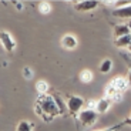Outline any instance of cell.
<instances>
[{"label":"cell","mask_w":131,"mask_h":131,"mask_svg":"<svg viewBox=\"0 0 131 131\" xmlns=\"http://www.w3.org/2000/svg\"><path fill=\"white\" fill-rule=\"evenodd\" d=\"M59 105L56 103V98L51 95H40L37 100V105H36V113L44 120H51L54 115L59 114Z\"/></svg>","instance_id":"obj_1"},{"label":"cell","mask_w":131,"mask_h":131,"mask_svg":"<svg viewBox=\"0 0 131 131\" xmlns=\"http://www.w3.org/2000/svg\"><path fill=\"white\" fill-rule=\"evenodd\" d=\"M83 105H84V101H83L81 97H75V95H73V97H70L69 100H67V108H69V111L71 113L75 118L79 117Z\"/></svg>","instance_id":"obj_2"},{"label":"cell","mask_w":131,"mask_h":131,"mask_svg":"<svg viewBox=\"0 0 131 131\" xmlns=\"http://www.w3.org/2000/svg\"><path fill=\"white\" fill-rule=\"evenodd\" d=\"M97 117H98L97 111H93V110H81L77 118H79L84 125H93L97 121Z\"/></svg>","instance_id":"obj_3"},{"label":"cell","mask_w":131,"mask_h":131,"mask_svg":"<svg viewBox=\"0 0 131 131\" xmlns=\"http://www.w3.org/2000/svg\"><path fill=\"white\" fill-rule=\"evenodd\" d=\"M105 97L108 98V100H111L113 103H118L123 100V93L118 91L115 87H113L111 84L107 85V89H105Z\"/></svg>","instance_id":"obj_4"},{"label":"cell","mask_w":131,"mask_h":131,"mask_svg":"<svg viewBox=\"0 0 131 131\" xmlns=\"http://www.w3.org/2000/svg\"><path fill=\"white\" fill-rule=\"evenodd\" d=\"M2 44L7 51H13L16 47V43L13 41V37L10 36L7 31H2Z\"/></svg>","instance_id":"obj_5"},{"label":"cell","mask_w":131,"mask_h":131,"mask_svg":"<svg viewBox=\"0 0 131 131\" xmlns=\"http://www.w3.org/2000/svg\"><path fill=\"white\" fill-rule=\"evenodd\" d=\"M110 84L113 85V87H115V89L118 90V91H125V90L130 87V83H128L127 79H124V77H115L114 80H113Z\"/></svg>","instance_id":"obj_6"},{"label":"cell","mask_w":131,"mask_h":131,"mask_svg":"<svg viewBox=\"0 0 131 131\" xmlns=\"http://www.w3.org/2000/svg\"><path fill=\"white\" fill-rule=\"evenodd\" d=\"M111 104H113L111 100H108L107 97H104V98H101V100L97 101V108H95V111H97L98 114H104V113H107L108 110H110Z\"/></svg>","instance_id":"obj_7"},{"label":"cell","mask_w":131,"mask_h":131,"mask_svg":"<svg viewBox=\"0 0 131 131\" xmlns=\"http://www.w3.org/2000/svg\"><path fill=\"white\" fill-rule=\"evenodd\" d=\"M61 44H63V47L67 49V50L75 49V47H77V39H75L74 36H71V34H67V36H64L61 39Z\"/></svg>","instance_id":"obj_8"},{"label":"cell","mask_w":131,"mask_h":131,"mask_svg":"<svg viewBox=\"0 0 131 131\" xmlns=\"http://www.w3.org/2000/svg\"><path fill=\"white\" fill-rule=\"evenodd\" d=\"M131 33L130 27L127 26V24H120V26L115 27L114 30V37L115 39H120V37H124V36H128Z\"/></svg>","instance_id":"obj_9"},{"label":"cell","mask_w":131,"mask_h":131,"mask_svg":"<svg viewBox=\"0 0 131 131\" xmlns=\"http://www.w3.org/2000/svg\"><path fill=\"white\" fill-rule=\"evenodd\" d=\"M114 16L120 17V19H131V4L127 7H120V9L114 10Z\"/></svg>","instance_id":"obj_10"},{"label":"cell","mask_w":131,"mask_h":131,"mask_svg":"<svg viewBox=\"0 0 131 131\" xmlns=\"http://www.w3.org/2000/svg\"><path fill=\"white\" fill-rule=\"evenodd\" d=\"M98 3L97 2H79V3L75 4V9L77 10H91L94 9V7H97Z\"/></svg>","instance_id":"obj_11"},{"label":"cell","mask_w":131,"mask_h":131,"mask_svg":"<svg viewBox=\"0 0 131 131\" xmlns=\"http://www.w3.org/2000/svg\"><path fill=\"white\" fill-rule=\"evenodd\" d=\"M131 44V34L124 37H120V39L115 40V46L117 47H128Z\"/></svg>","instance_id":"obj_12"},{"label":"cell","mask_w":131,"mask_h":131,"mask_svg":"<svg viewBox=\"0 0 131 131\" xmlns=\"http://www.w3.org/2000/svg\"><path fill=\"white\" fill-rule=\"evenodd\" d=\"M80 80H81L83 83H90L93 80V73L90 71V70H83V71L80 73Z\"/></svg>","instance_id":"obj_13"},{"label":"cell","mask_w":131,"mask_h":131,"mask_svg":"<svg viewBox=\"0 0 131 131\" xmlns=\"http://www.w3.org/2000/svg\"><path fill=\"white\" fill-rule=\"evenodd\" d=\"M36 89H37V91H39L41 95H44V94L47 93V90H49V84H47L46 81H43V80H40V81H37Z\"/></svg>","instance_id":"obj_14"},{"label":"cell","mask_w":131,"mask_h":131,"mask_svg":"<svg viewBox=\"0 0 131 131\" xmlns=\"http://www.w3.org/2000/svg\"><path fill=\"white\" fill-rule=\"evenodd\" d=\"M111 67H113L111 60H104V63L100 66V71H101V73H108Z\"/></svg>","instance_id":"obj_15"},{"label":"cell","mask_w":131,"mask_h":131,"mask_svg":"<svg viewBox=\"0 0 131 131\" xmlns=\"http://www.w3.org/2000/svg\"><path fill=\"white\" fill-rule=\"evenodd\" d=\"M33 125L27 121H21L19 125H17V131H31Z\"/></svg>","instance_id":"obj_16"},{"label":"cell","mask_w":131,"mask_h":131,"mask_svg":"<svg viewBox=\"0 0 131 131\" xmlns=\"http://www.w3.org/2000/svg\"><path fill=\"white\" fill-rule=\"evenodd\" d=\"M39 10H40V13L47 14V13H50V10H51V6H50L49 3H41V4H40V7H39Z\"/></svg>","instance_id":"obj_17"},{"label":"cell","mask_w":131,"mask_h":131,"mask_svg":"<svg viewBox=\"0 0 131 131\" xmlns=\"http://www.w3.org/2000/svg\"><path fill=\"white\" fill-rule=\"evenodd\" d=\"M95 108H97V101H94V100L87 101V110H93V111H95Z\"/></svg>","instance_id":"obj_18"},{"label":"cell","mask_w":131,"mask_h":131,"mask_svg":"<svg viewBox=\"0 0 131 131\" xmlns=\"http://www.w3.org/2000/svg\"><path fill=\"white\" fill-rule=\"evenodd\" d=\"M23 73H24V77H26V79H31V77H33V71L29 69V67H24Z\"/></svg>","instance_id":"obj_19"},{"label":"cell","mask_w":131,"mask_h":131,"mask_svg":"<svg viewBox=\"0 0 131 131\" xmlns=\"http://www.w3.org/2000/svg\"><path fill=\"white\" fill-rule=\"evenodd\" d=\"M127 80H128V83H130V85H131V70H130V74H128Z\"/></svg>","instance_id":"obj_20"},{"label":"cell","mask_w":131,"mask_h":131,"mask_svg":"<svg viewBox=\"0 0 131 131\" xmlns=\"http://www.w3.org/2000/svg\"><path fill=\"white\" fill-rule=\"evenodd\" d=\"M127 121H128V123H131V115L128 117V120H127Z\"/></svg>","instance_id":"obj_21"},{"label":"cell","mask_w":131,"mask_h":131,"mask_svg":"<svg viewBox=\"0 0 131 131\" xmlns=\"http://www.w3.org/2000/svg\"><path fill=\"white\" fill-rule=\"evenodd\" d=\"M128 50H130V53H131V44H130V46H128Z\"/></svg>","instance_id":"obj_22"}]
</instances>
